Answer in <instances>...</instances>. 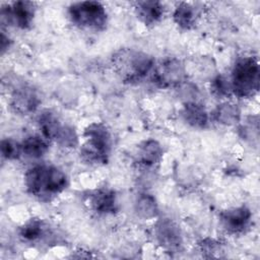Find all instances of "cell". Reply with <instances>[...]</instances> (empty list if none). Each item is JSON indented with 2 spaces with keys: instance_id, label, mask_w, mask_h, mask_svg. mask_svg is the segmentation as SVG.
I'll return each instance as SVG.
<instances>
[{
  "instance_id": "1",
  "label": "cell",
  "mask_w": 260,
  "mask_h": 260,
  "mask_svg": "<svg viewBox=\"0 0 260 260\" xmlns=\"http://www.w3.org/2000/svg\"><path fill=\"white\" fill-rule=\"evenodd\" d=\"M23 183L27 194L41 201H50L67 188L68 177L54 165L40 164L25 172Z\"/></svg>"
},
{
  "instance_id": "2",
  "label": "cell",
  "mask_w": 260,
  "mask_h": 260,
  "mask_svg": "<svg viewBox=\"0 0 260 260\" xmlns=\"http://www.w3.org/2000/svg\"><path fill=\"white\" fill-rule=\"evenodd\" d=\"M154 64L152 56L131 48H121L112 56L114 70L127 84L141 82L149 73H152Z\"/></svg>"
},
{
  "instance_id": "3",
  "label": "cell",
  "mask_w": 260,
  "mask_h": 260,
  "mask_svg": "<svg viewBox=\"0 0 260 260\" xmlns=\"http://www.w3.org/2000/svg\"><path fill=\"white\" fill-rule=\"evenodd\" d=\"M83 143L79 148L81 160L92 166H104L110 160L112 135L102 122H93L83 131Z\"/></svg>"
},
{
  "instance_id": "4",
  "label": "cell",
  "mask_w": 260,
  "mask_h": 260,
  "mask_svg": "<svg viewBox=\"0 0 260 260\" xmlns=\"http://www.w3.org/2000/svg\"><path fill=\"white\" fill-rule=\"evenodd\" d=\"M260 69L258 59L253 56L242 57L237 60L232 70V93L240 99L254 96L259 90Z\"/></svg>"
},
{
  "instance_id": "5",
  "label": "cell",
  "mask_w": 260,
  "mask_h": 260,
  "mask_svg": "<svg viewBox=\"0 0 260 260\" xmlns=\"http://www.w3.org/2000/svg\"><path fill=\"white\" fill-rule=\"evenodd\" d=\"M68 18L72 24L87 30L102 31L108 24V13L99 1L75 2L68 6Z\"/></svg>"
},
{
  "instance_id": "6",
  "label": "cell",
  "mask_w": 260,
  "mask_h": 260,
  "mask_svg": "<svg viewBox=\"0 0 260 260\" xmlns=\"http://www.w3.org/2000/svg\"><path fill=\"white\" fill-rule=\"evenodd\" d=\"M36 14V5L31 1H15L1 7V23L20 29L31 26Z\"/></svg>"
},
{
  "instance_id": "7",
  "label": "cell",
  "mask_w": 260,
  "mask_h": 260,
  "mask_svg": "<svg viewBox=\"0 0 260 260\" xmlns=\"http://www.w3.org/2000/svg\"><path fill=\"white\" fill-rule=\"evenodd\" d=\"M186 76L184 65L176 58H169L154 66L151 79L159 88H170L181 85Z\"/></svg>"
},
{
  "instance_id": "8",
  "label": "cell",
  "mask_w": 260,
  "mask_h": 260,
  "mask_svg": "<svg viewBox=\"0 0 260 260\" xmlns=\"http://www.w3.org/2000/svg\"><path fill=\"white\" fill-rule=\"evenodd\" d=\"M85 203L98 215H109L119 211V202L116 192L107 187H101L88 192Z\"/></svg>"
},
{
  "instance_id": "9",
  "label": "cell",
  "mask_w": 260,
  "mask_h": 260,
  "mask_svg": "<svg viewBox=\"0 0 260 260\" xmlns=\"http://www.w3.org/2000/svg\"><path fill=\"white\" fill-rule=\"evenodd\" d=\"M252 212L246 205L229 208L219 213L221 226L231 235L244 233L250 225Z\"/></svg>"
},
{
  "instance_id": "10",
  "label": "cell",
  "mask_w": 260,
  "mask_h": 260,
  "mask_svg": "<svg viewBox=\"0 0 260 260\" xmlns=\"http://www.w3.org/2000/svg\"><path fill=\"white\" fill-rule=\"evenodd\" d=\"M154 233L159 245L168 251H178L183 243L180 228L170 218L159 219L154 228Z\"/></svg>"
},
{
  "instance_id": "11",
  "label": "cell",
  "mask_w": 260,
  "mask_h": 260,
  "mask_svg": "<svg viewBox=\"0 0 260 260\" xmlns=\"http://www.w3.org/2000/svg\"><path fill=\"white\" fill-rule=\"evenodd\" d=\"M41 101L32 87L20 85L14 88L10 98L11 109L19 115H29L34 113Z\"/></svg>"
},
{
  "instance_id": "12",
  "label": "cell",
  "mask_w": 260,
  "mask_h": 260,
  "mask_svg": "<svg viewBox=\"0 0 260 260\" xmlns=\"http://www.w3.org/2000/svg\"><path fill=\"white\" fill-rule=\"evenodd\" d=\"M162 153V147L158 141L147 139L138 145L134 161L140 168L152 169L160 162Z\"/></svg>"
},
{
  "instance_id": "13",
  "label": "cell",
  "mask_w": 260,
  "mask_h": 260,
  "mask_svg": "<svg viewBox=\"0 0 260 260\" xmlns=\"http://www.w3.org/2000/svg\"><path fill=\"white\" fill-rule=\"evenodd\" d=\"M38 125L43 135L48 141L58 142L67 125H64L59 120L58 116L52 111H43L38 118Z\"/></svg>"
},
{
  "instance_id": "14",
  "label": "cell",
  "mask_w": 260,
  "mask_h": 260,
  "mask_svg": "<svg viewBox=\"0 0 260 260\" xmlns=\"http://www.w3.org/2000/svg\"><path fill=\"white\" fill-rule=\"evenodd\" d=\"M136 17L146 26L158 22L164 15V5L159 1H138L134 5Z\"/></svg>"
},
{
  "instance_id": "15",
  "label": "cell",
  "mask_w": 260,
  "mask_h": 260,
  "mask_svg": "<svg viewBox=\"0 0 260 260\" xmlns=\"http://www.w3.org/2000/svg\"><path fill=\"white\" fill-rule=\"evenodd\" d=\"M49 226L40 218H30L18 230V237L24 243L34 244L46 238Z\"/></svg>"
},
{
  "instance_id": "16",
  "label": "cell",
  "mask_w": 260,
  "mask_h": 260,
  "mask_svg": "<svg viewBox=\"0 0 260 260\" xmlns=\"http://www.w3.org/2000/svg\"><path fill=\"white\" fill-rule=\"evenodd\" d=\"M182 117L193 128L204 129L208 125V114L205 108L196 102H187L181 111Z\"/></svg>"
},
{
  "instance_id": "17",
  "label": "cell",
  "mask_w": 260,
  "mask_h": 260,
  "mask_svg": "<svg viewBox=\"0 0 260 260\" xmlns=\"http://www.w3.org/2000/svg\"><path fill=\"white\" fill-rule=\"evenodd\" d=\"M198 18H199L198 9L195 8L192 4L187 2L179 3L173 12L174 22L180 28L185 30L193 28L197 23Z\"/></svg>"
},
{
  "instance_id": "18",
  "label": "cell",
  "mask_w": 260,
  "mask_h": 260,
  "mask_svg": "<svg viewBox=\"0 0 260 260\" xmlns=\"http://www.w3.org/2000/svg\"><path fill=\"white\" fill-rule=\"evenodd\" d=\"M20 143L22 155L29 158H40L49 150V141L43 135H28Z\"/></svg>"
},
{
  "instance_id": "19",
  "label": "cell",
  "mask_w": 260,
  "mask_h": 260,
  "mask_svg": "<svg viewBox=\"0 0 260 260\" xmlns=\"http://www.w3.org/2000/svg\"><path fill=\"white\" fill-rule=\"evenodd\" d=\"M213 117L217 123L232 126L239 123L241 119V111L235 104L223 103L216 107L213 112Z\"/></svg>"
},
{
  "instance_id": "20",
  "label": "cell",
  "mask_w": 260,
  "mask_h": 260,
  "mask_svg": "<svg viewBox=\"0 0 260 260\" xmlns=\"http://www.w3.org/2000/svg\"><path fill=\"white\" fill-rule=\"evenodd\" d=\"M135 211L143 219H150L157 215L158 206L155 198L148 193H142L135 202Z\"/></svg>"
},
{
  "instance_id": "21",
  "label": "cell",
  "mask_w": 260,
  "mask_h": 260,
  "mask_svg": "<svg viewBox=\"0 0 260 260\" xmlns=\"http://www.w3.org/2000/svg\"><path fill=\"white\" fill-rule=\"evenodd\" d=\"M1 154L7 160H16L22 155L21 143L12 138H4L1 141Z\"/></svg>"
},
{
  "instance_id": "22",
  "label": "cell",
  "mask_w": 260,
  "mask_h": 260,
  "mask_svg": "<svg viewBox=\"0 0 260 260\" xmlns=\"http://www.w3.org/2000/svg\"><path fill=\"white\" fill-rule=\"evenodd\" d=\"M210 90L213 95L218 99H223L232 93L231 83L221 75L216 76L210 83Z\"/></svg>"
},
{
  "instance_id": "23",
  "label": "cell",
  "mask_w": 260,
  "mask_h": 260,
  "mask_svg": "<svg viewBox=\"0 0 260 260\" xmlns=\"http://www.w3.org/2000/svg\"><path fill=\"white\" fill-rule=\"evenodd\" d=\"M10 44H11V41L10 39L8 38V36L5 35V31H1V53L4 54L5 51H7L10 47Z\"/></svg>"
}]
</instances>
